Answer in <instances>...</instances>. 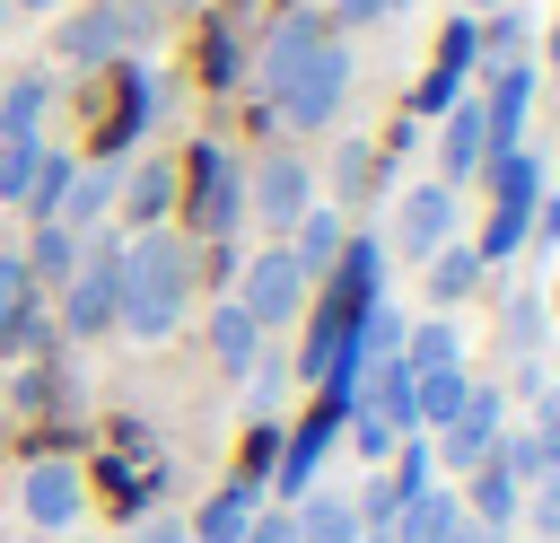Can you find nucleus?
I'll return each mask as SVG.
<instances>
[{"mask_svg":"<svg viewBox=\"0 0 560 543\" xmlns=\"http://www.w3.org/2000/svg\"><path fill=\"white\" fill-rule=\"evenodd\" d=\"M79 254H88V245H79L70 228H52V219H44V228H35V254H26V272H35V280H70V263H79Z\"/></svg>","mask_w":560,"mask_h":543,"instance_id":"obj_30","label":"nucleus"},{"mask_svg":"<svg viewBox=\"0 0 560 543\" xmlns=\"http://www.w3.org/2000/svg\"><path fill=\"white\" fill-rule=\"evenodd\" d=\"M149 35V9L140 0H105V9H88V18H70L52 44H61V61L70 70H96V61H114L122 44H140Z\"/></svg>","mask_w":560,"mask_h":543,"instance_id":"obj_7","label":"nucleus"},{"mask_svg":"<svg viewBox=\"0 0 560 543\" xmlns=\"http://www.w3.org/2000/svg\"><path fill=\"white\" fill-rule=\"evenodd\" d=\"M490 447H499V385H472V394H464V412L446 420V438H438L429 455H438V464H455V473H472Z\"/></svg>","mask_w":560,"mask_h":543,"instance_id":"obj_13","label":"nucleus"},{"mask_svg":"<svg viewBox=\"0 0 560 543\" xmlns=\"http://www.w3.org/2000/svg\"><path fill=\"white\" fill-rule=\"evenodd\" d=\"M341 96H350V44L332 35V44H324V53H315L280 96H271V114H280L289 131H324V123L341 114Z\"/></svg>","mask_w":560,"mask_h":543,"instance_id":"obj_4","label":"nucleus"},{"mask_svg":"<svg viewBox=\"0 0 560 543\" xmlns=\"http://www.w3.org/2000/svg\"><path fill=\"white\" fill-rule=\"evenodd\" d=\"M481 166L499 158V149H525V105H534V70L525 61H499L490 79H481Z\"/></svg>","mask_w":560,"mask_h":543,"instance_id":"obj_8","label":"nucleus"},{"mask_svg":"<svg viewBox=\"0 0 560 543\" xmlns=\"http://www.w3.org/2000/svg\"><path fill=\"white\" fill-rule=\"evenodd\" d=\"M298 543H359V508L350 490H298Z\"/></svg>","mask_w":560,"mask_h":543,"instance_id":"obj_19","label":"nucleus"},{"mask_svg":"<svg viewBox=\"0 0 560 543\" xmlns=\"http://www.w3.org/2000/svg\"><path fill=\"white\" fill-rule=\"evenodd\" d=\"M184 201H192V228L210 236V254L245 228V175H236V158H228L219 140L192 149V166H184Z\"/></svg>","mask_w":560,"mask_h":543,"instance_id":"obj_3","label":"nucleus"},{"mask_svg":"<svg viewBox=\"0 0 560 543\" xmlns=\"http://www.w3.org/2000/svg\"><path fill=\"white\" fill-rule=\"evenodd\" d=\"M236 307L254 315V333H280V324L306 307V272H298V254H289V245H262V254L245 263V289H236Z\"/></svg>","mask_w":560,"mask_h":543,"instance_id":"obj_6","label":"nucleus"},{"mask_svg":"<svg viewBox=\"0 0 560 543\" xmlns=\"http://www.w3.org/2000/svg\"><path fill=\"white\" fill-rule=\"evenodd\" d=\"M446 543H508V534H499V525H481V517H464V525H455Z\"/></svg>","mask_w":560,"mask_h":543,"instance_id":"obj_39","label":"nucleus"},{"mask_svg":"<svg viewBox=\"0 0 560 543\" xmlns=\"http://www.w3.org/2000/svg\"><path fill=\"white\" fill-rule=\"evenodd\" d=\"M402 9H411V0H402Z\"/></svg>","mask_w":560,"mask_h":543,"instance_id":"obj_46","label":"nucleus"},{"mask_svg":"<svg viewBox=\"0 0 560 543\" xmlns=\"http://www.w3.org/2000/svg\"><path fill=\"white\" fill-rule=\"evenodd\" d=\"M341 438V412L324 403V412H306L298 429H289V447H280V499H298L306 482H315V464H324V447Z\"/></svg>","mask_w":560,"mask_h":543,"instance_id":"obj_15","label":"nucleus"},{"mask_svg":"<svg viewBox=\"0 0 560 543\" xmlns=\"http://www.w3.org/2000/svg\"><path fill=\"white\" fill-rule=\"evenodd\" d=\"M481 53V26L472 18H455L446 26V44H438V61H429V79L411 88V123H438L446 105H464V61Z\"/></svg>","mask_w":560,"mask_h":543,"instance_id":"obj_11","label":"nucleus"},{"mask_svg":"<svg viewBox=\"0 0 560 543\" xmlns=\"http://www.w3.org/2000/svg\"><path fill=\"white\" fill-rule=\"evenodd\" d=\"M254 517H262V482H254V473H236V482H219V490H210V508L192 517V534H201V543H245V525H254Z\"/></svg>","mask_w":560,"mask_h":543,"instance_id":"obj_16","label":"nucleus"},{"mask_svg":"<svg viewBox=\"0 0 560 543\" xmlns=\"http://www.w3.org/2000/svg\"><path fill=\"white\" fill-rule=\"evenodd\" d=\"M359 543H394V534H359Z\"/></svg>","mask_w":560,"mask_h":543,"instance_id":"obj_43","label":"nucleus"},{"mask_svg":"<svg viewBox=\"0 0 560 543\" xmlns=\"http://www.w3.org/2000/svg\"><path fill=\"white\" fill-rule=\"evenodd\" d=\"M26 517L44 525V534H70V517H79V499H88V482H79V464H61V455H44V464H26Z\"/></svg>","mask_w":560,"mask_h":543,"instance_id":"obj_14","label":"nucleus"},{"mask_svg":"<svg viewBox=\"0 0 560 543\" xmlns=\"http://www.w3.org/2000/svg\"><path fill=\"white\" fill-rule=\"evenodd\" d=\"M114 307H122V245H96V254H79V263H70L61 333H70V342H88V333H105V324H114Z\"/></svg>","mask_w":560,"mask_h":543,"instance_id":"obj_5","label":"nucleus"},{"mask_svg":"<svg viewBox=\"0 0 560 543\" xmlns=\"http://www.w3.org/2000/svg\"><path fill=\"white\" fill-rule=\"evenodd\" d=\"M341 245H350L341 210H306V219L289 228V254H298V272H306V280H315V272H332V263H341Z\"/></svg>","mask_w":560,"mask_h":543,"instance_id":"obj_22","label":"nucleus"},{"mask_svg":"<svg viewBox=\"0 0 560 543\" xmlns=\"http://www.w3.org/2000/svg\"><path fill=\"white\" fill-rule=\"evenodd\" d=\"M534 438H542V464L560 473V385H534Z\"/></svg>","mask_w":560,"mask_h":543,"instance_id":"obj_34","label":"nucleus"},{"mask_svg":"<svg viewBox=\"0 0 560 543\" xmlns=\"http://www.w3.org/2000/svg\"><path fill=\"white\" fill-rule=\"evenodd\" d=\"M455 359H464V342H455L446 315H429V324L402 333V368H411V377H420V368H455Z\"/></svg>","mask_w":560,"mask_h":543,"instance_id":"obj_27","label":"nucleus"},{"mask_svg":"<svg viewBox=\"0 0 560 543\" xmlns=\"http://www.w3.org/2000/svg\"><path fill=\"white\" fill-rule=\"evenodd\" d=\"M35 342V272L26 254H0V359H18Z\"/></svg>","mask_w":560,"mask_h":543,"instance_id":"obj_17","label":"nucleus"},{"mask_svg":"<svg viewBox=\"0 0 560 543\" xmlns=\"http://www.w3.org/2000/svg\"><path fill=\"white\" fill-rule=\"evenodd\" d=\"M324 44H332V18H324V9H289V18L271 26V44H262L254 79H262V88L280 96V88H289V79H298V70H306V61L324 53Z\"/></svg>","mask_w":560,"mask_h":543,"instance_id":"obj_9","label":"nucleus"},{"mask_svg":"<svg viewBox=\"0 0 560 543\" xmlns=\"http://www.w3.org/2000/svg\"><path fill=\"white\" fill-rule=\"evenodd\" d=\"M438 123H446V158H438L446 175H438V184H464V175H481V105H446Z\"/></svg>","mask_w":560,"mask_h":543,"instance_id":"obj_24","label":"nucleus"},{"mask_svg":"<svg viewBox=\"0 0 560 543\" xmlns=\"http://www.w3.org/2000/svg\"><path fill=\"white\" fill-rule=\"evenodd\" d=\"M114 193H122V158H88V166L70 175V193H61V219H52V228L88 236V219H96V210H105Z\"/></svg>","mask_w":560,"mask_h":543,"instance_id":"obj_18","label":"nucleus"},{"mask_svg":"<svg viewBox=\"0 0 560 543\" xmlns=\"http://www.w3.org/2000/svg\"><path fill=\"white\" fill-rule=\"evenodd\" d=\"M516 44H525V26H516V18H499V26H490V70H499V61H516Z\"/></svg>","mask_w":560,"mask_h":543,"instance_id":"obj_37","label":"nucleus"},{"mask_svg":"<svg viewBox=\"0 0 560 543\" xmlns=\"http://www.w3.org/2000/svg\"><path fill=\"white\" fill-rule=\"evenodd\" d=\"M18 9H44V0H18Z\"/></svg>","mask_w":560,"mask_h":543,"instance_id":"obj_45","label":"nucleus"},{"mask_svg":"<svg viewBox=\"0 0 560 543\" xmlns=\"http://www.w3.org/2000/svg\"><path fill=\"white\" fill-rule=\"evenodd\" d=\"M534 201H542V166L525 149H499L490 158V228H481V263H508L525 236H534Z\"/></svg>","mask_w":560,"mask_h":543,"instance_id":"obj_2","label":"nucleus"},{"mask_svg":"<svg viewBox=\"0 0 560 543\" xmlns=\"http://www.w3.org/2000/svg\"><path fill=\"white\" fill-rule=\"evenodd\" d=\"M140 543H184V525H175V517H149V525H140Z\"/></svg>","mask_w":560,"mask_h":543,"instance_id":"obj_40","label":"nucleus"},{"mask_svg":"<svg viewBox=\"0 0 560 543\" xmlns=\"http://www.w3.org/2000/svg\"><path fill=\"white\" fill-rule=\"evenodd\" d=\"M166 9H192V0H166Z\"/></svg>","mask_w":560,"mask_h":543,"instance_id":"obj_44","label":"nucleus"},{"mask_svg":"<svg viewBox=\"0 0 560 543\" xmlns=\"http://www.w3.org/2000/svg\"><path fill=\"white\" fill-rule=\"evenodd\" d=\"M534 236H542V245H560V193H542V201H534Z\"/></svg>","mask_w":560,"mask_h":543,"instance_id":"obj_38","label":"nucleus"},{"mask_svg":"<svg viewBox=\"0 0 560 543\" xmlns=\"http://www.w3.org/2000/svg\"><path fill=\"white\" fill-rule=\"evenodd\" d=\"M394 245H402L411 263H429L438 245H455V184H411V193L394 201Z\"/></svg>","mask_w":560,"mask_h":543,"instance_id":"obj_10","label":"nucleus"},{"mask_svg":"<svg viewBox=\"0 0 560 543\" xmlns=\"http://www.w3.org/2000/svg\"><path fill=\"white\" fill-rule=\"evenodd\" d=\"M280 385H289V368H280V359H254V412H271Z\"/></svg>","mask_w":560,"mask_h":543,"instance_id":"obj_35","label":"nucleus"},{"mask_svg":"<svg viewBox=\"0 0 560 543\" xmlns=\"http://www.w3.org/2000/svg\"><path fill=\"white\" fill-rule=\"evenodd\" d=\"M184 307H192V254H184V236L140 228L122 245V307H114V324H131L140 342H166L184 324Z\"/></svg>","mask_w":560,"mask_h":543,"instance_id":"obj_1","label":"nucleus"},{"mask_svg":"<svg viewBox=\"0 0 560 543\" xmlns=\"http://www.w3.org/2000/svg\"><path fill=\"white\" fill-rule=\"evenodd\" d=\"M385 482H394V499H420V490H429V482H438V455H429V447H420V438H411V447H402V464H394V473H385Z\"/></svg>","mask_w":560,"mask_h":543,"instance_id":"obj_32","label":"nucleus"},{"mask_svg":"<svg viewBox=\"0 0 560 543\" xmlns=\"http://www.w3.org/2000/svg\"><path fill=\"white\" fill-rule=\"evenodd\" d=\"M464 9H508V0H464Z\"/></svg>","mask_w":560,"mask_h":543,"instance_id":"obj_41","label":"nucleus"},{"mask_svg":"<svg viewBox=\"0 0 560 543\" xmlns=\"http://www.w3.org/2000/svg\"><path fill=\"white\" fill-rule=\"evenodd\" d=\"M35 175H44V149L35 140H0V201H26Z\"/></svg>","mask_w":560,"mask_h":543,"instance_id":"obj_31","label":"nucleus"},{"mask_svg":"<svg viewBox=\"0 0 560 543\" xmlns=\"http://www.w3.org/2000/svg\"><path fill=\"white\" fill-rule=\"evenodd\" d=\"M516 490H525V482H516V473L499 464V447H490V455L472 464V490H464V517H481V525H499V534H508V517H516Z\"/></svg>","mask_w":560,"mask_h":543,"instance_id":"obj_21","label":"nucleus"},{"mask_svg":"<svg viewBox=\"0 0 560 543\" xmlns=\"http://www.w3.org/2000/svg\"><path fill=\"white\" fill-rule=\"evenodd\" d=\"M332 184H341V193L359 201V193L376 184V149H359V140H350V149H332Z\"/></svg>","mask_w":560,"mask_h":543,"instance_id":"obj_33","label":"nucleus"},{"mask_svg":"<svg viewBox=\"0 0 560 543\" xmlns=\"http://www.w3.org/2000/svg\"><path fill=\"white\" fill-rule=\"evenodd\" d=\"M44 105H52V79H9L0 88V140H35V123H44Z\"/></svg>","mask_w":560,"mask_h":543,"instance_id":"obj_25","label":"nucleus"},{"mask_svg":"<svg viewBox=\"0 0 560 543\" xmlns=\"http://www.w3.org/2000/svg\"><path fill=\"white\" fill-rule=\"evenodd\" d=\"M254 350H262L254 315H245V307H219V315H210V359H219L228 377H245V368H254Z\"/></svg>","mask_w":560,"mask_h":543,"instance_id":"obj_26","label":"nucleus"},{"mask_svg":"<svg viewBox=\"0 0 560 543\" xmlns=\"http://www.w3.org/2000/svg\"><path fill=\"white\" fill-rule=\"evenodd\" d=\"M551 70H560V26H551Z\"/></svg>","mask_w":560,"mask_h":543,"instance_id":"obj_42","label":"nucleus"},{"mask_svg":"<svg viewBox=\"0 0 560 543\" xmlns=\"http://www.w3.org/2000/svg\"><path fill=\"white\" fill-rule=\"evenodd\" d=\"M464 394H472V377L464 368H420L411 377V429L429 420V429H446L455 412H464Z\"/></svg>","mask_w":560,"mask_h":543,"instance_id":"obj_23","label":"nucleus"},{"mask_svg":"<svg viewBox=\"0 0 560 543\" xmlns=\"http://www.w3.org/2000/svg\"><path fill=\"white\" fill-rule=\"evenodd\" d=\"M122 201H131V228H158L166 201H175V175H166V166H140V175L122 184Z\"/></svg>","mask_w":560,"mask_h":543,"instance_id":"obj_29","label":"nucleus"},{"mask_svg":"<svg viewBox=\"0 0 560 543\" xmlns=\"http://www.w3.org/2000/svg\"><path fill=\"white\" fill-rule=\"evenodd\" d=\"M394 9H402V0H332L324 18H350V26H376V18H394Z\"/></svg>","mask_w":560,"mask_h":543,"instance_id":"obj_36","label":"nucleus"},{"mask_svg":"<svg viewBox=\"0 0 560 543\" xmlns=\"http://www.w3.org/2000/svg\"><path fill=\"white\" fill-rule=\"evenodd\" d=\"M472 280H481V254H472V245H438V254H429V298H438V307H455Z\"/></svg>","mask_w":560,"mask_h":543,"instance_id":"obj_28","label":"nucleus"},{"mask_svg":"<svg viewBox=\"0 0 560 543\" xmlns=\"http://www.w3.org/2000/svg\"><path fill=\"white\" fill-rule=\"evenodd\" d=\"M254 210H262L271 236H289V228L315 210V175H306V158H262V175H254Z\"/></svg>","mask_w":560,"mask_h":543,"instance_id":"obj_12","label":"nucleus"},{"mask_svg":"<svg viewBox=\"0 0 560 543\" xmlns=\"http://www.w3.org/2000/svg\"><path fill=\"white\" fill-rule=\"evenodd\" d=\"M455 525H464V499H455V490H438V482H429V490H420V499H402V517H394V525H385V534H394V543H446V534H455Z\"/></svg>","mask_w":560,"mask_h":543,"instance_id":"obj_20","label":"nucleus"}]
</instances>
